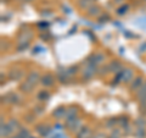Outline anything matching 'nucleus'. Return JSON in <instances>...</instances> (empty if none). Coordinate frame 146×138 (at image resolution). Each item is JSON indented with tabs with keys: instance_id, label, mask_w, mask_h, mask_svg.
Here are the masks:
<instances>
[{
	"instance_id": "f257e3e1",
	"label": "nucleus",
	"mask_w": 146,
	"mask_h": 138,
	"mask_svg": "<svg viewBox=\"0 0 146 138\" xmlns=\"http://www.w3.org/2000/svg\"><path fill=\"white\" fill-rule=\"evenodd\" d=\"M99 73V68L98 66L95 65V64H93L91 61L86 60L85 61V66L82 68V80L88 82L90 80H93V78L96 76Z\"/></svg>"
},
{
	"instance_id": "f03ea898",
	"label": "nucleus",
	"mask_w": 146,
	"mask_h": 138,
	"mask_svg": "<svg viewBox=\"0 0 146 138\" xmlns=\"http://www.w3.org/2000/svg\"><path fill=\"white\" fill-rule=\"evenodd\" d=\"M78 115H79V109L77 107L67 108V113H66V117H65V127H67L68 130H70L71 126L79 119Z\"/></svg>"
},
{
	"instance_id": "7ed1b4c3",
	"label": "nucleus",
	"mask_w": 146,
	"mask_h": 138,
	"mask_svg": "<svg viewBox=\"0 0 146 138\" xmlns=\"http://www.w3.org/2000/svg\"><path fill=\"white\" fill-rule=\"evenodd\" d=\"M121 75H122V82L125 84L130 83L135 78V72L131 67H123V70L121 71Z\"/></svg>"
},
{
	"instance_id": "20e7f679",
	"label": "nucleus",
	"mask_w": 146,
	"mask_h": 138,
	"mask_svg": "<svg viewBox=\"0 0 146 138\" xmlns=\"http://www.w3.org/2000/svg\"><path fill=\"white\" fill-rule=\"evenodd\" d=\"M55 81H56V77L50 72L44 73V75H42V78H40V83H42V86L44 88H50V87H52L55 84Z\"/></svg>"
},
{
	"instance_id": "39448f33",
	"label": "nucleus",
	"mask_w": 146,
	"mask_h": 138,
	"mask_svg": "<svg viewBox=\"0 0 146 138\" xmlns=\"http://www.w3.org/2000/svg\"><path fill=\"white\" fill-rule=\"evenodd\" d=\"M51 130L52 128L49 123H40V125L35 126V131L40 137H48L50 135V132H51Z\"/></svg>"
},
{
	"instance_id": "423d86ee",
	"label": "nucleus",
	"mask_w": 146,
	"mask_h": 138,
	"mask_svg": "<svg viewBox=\"0 0 146 138\" xmlns=\"http://www.w3.org/2000/svg\"><path fill=\"white\" fill-rule=\"evenodd\" d=\"M145 83V78L143 76H135V78L133 81L130 82V86H129V89L131 92H138L140 88H141V86H143Z\"/></svg>"
},
{
	"instance_id": "0eeeda50",
	"label": "nucleus",
	"mask_w": 146,
	"mask_h": 138,
	"mask_svg": "<svg viewBox=\"0 0 146 138\" xmlns=\"http://www.w3.org/2000/svg\"><path fill=\"white\" fill-rule=\"evenodd\" d=\"M9 77H10V80H12V81H21L22 78L25 77V71L20 67H13L10 70V72H9Z\"/></svg>"
},
{
	"instance_id": "6e6552de",
	"label": "nucleus",
	"mask_w": 146,
	"mask_h": 138,
	"mask_svg": "<svg viewBox=\"0 0 146 138\" xmlns=\"http://www.w3.org/2000/svg\"><path fill=\"white\" fill-rule=\"evenodd\" d=\"M66 113H67V108L60 105V107H57L56 109L54 110L51 115H52V117H54L56 121H61V120H65Z\"/></svg>"
},
{
	"instance_id": "1a4fd4ad",
	"label": "nucleus",
	"mask_w": 146,
	"mask_h": 138,
	"mask_svg": "<svg viewBox=\"0 0 146 138\" xmlns=\"http://www.w3.org/2000/svg\"><path fill=\"white\" fill-rule=\"evenodd\" d=\"M1 102L7 103V104H18L21 102V96L16 93H9L6 95H3Z\"/></svg>"
},
{
	"instance_id": "9d476101",
	"label": "nucleus",
	"mask_w": 146,
	"mask_h": 138,
	"mask_svg": "<svg viewBox=\"0 0 146 138\" xmlns=\"http://www.w3.org/2000/svg\"><path fill=\"white\" fill-rule=\"evenodd\" d=\"M40 78H42V75L39 73V71H31L28 75H27V77H26V81H28V82H31L32 84H34V86H36L38 83H40Z\"/></svg>"
},
{
	"instance_id": "9b49d317",
	"label": "nucleus",
	"mask_w": 146,
	"mask_h": 138,
	"mask_svg": "<svg viewBox=\"0 0 146 138\" xmlns=\"http://www.w3.org/2000/svg\"><path fill=\"white\" fill-rule=\"evenodd\" d=\"M107 68H108L110 72H112V73H118L119 71L123 70V65H122V62H121L119 60H112L111 62L107 64Z\"/></svg>"
},
{
	"instance_id": "f8f14e48",
	"label": "nucleus",
	"mask_w": 146,
	"mask_h": 138,
	"mask_svg": "<svg viewBox=\"0 0 146 138\" xmlns=\"http://www.w3.org/2000/svg\"><path fill=\"white\" fill-rule=\"evenodd\" d=\"M13 133L11 127L7 125V122L4 123V119L1 117V127H0V136L1 138H9Z\"/></svg>"
},
{
	"instance_id": "ddd939ff",
	"label": "nucleus",
	"mask_w": 146,
	"mask_h": 138,
	"mask_svg": "<svg viewBox=\"0 0 146 138\" xmlns=\"http://www.w3.org/2000/svg\"><path fill=\"white\" fill-rule=\"evenodd\" d=\"M105 59H106V55H105L104 53H101V52H99V53L93 54V55H91V56L88 59V60L91 61L93 64H95L96 66H99L100 64H102V62L105 61Z\"/></svg>"
},
{
	"instance_id": "4468645a",
	"label": "nucleus",
	"mask_w": 146,
	"mask_h": 138,
	"mask_svg": "<svg viewBox=\"0 0 146 138\" xmlns=\"http://www.w3.org/2000/svg\"><path fill=\"white\" fill-rule=\"evenodd\" d=\"M93 137H94L93 131H91V128L89 126H83L82 130L76 136V138H93Z\"/></svg>"
},
{
	"instance_id": "2eb2a0df",
	"label": "nucleus",
	"mask_w": 146,
	"mask_h": 138,
	"mask_svg": "<svg viewBox=\"0 0 146 138\" xmlns=\"http://www.w3.org/2000/svg\"><path fill=\"white\" fill-rule=\"evenodd\" d=\"M70 78L71 76L67 73V70H58L57 71V80L60 83H63V84H67L68 82H70Z\"/></svg>"
},
{
	"instance_id": "dca6fc26",
	"label": "nucleus",
	"mask_w": 146,
	"mask_h": 138,
	"mask_svg": "<svg viewBox=\"0 0 146 138\" xmlns=\"http://www.w3.org/2000/svg\"><path fill=\"white\" fill-rule=\"evenodd\" d=\"M34 84H32L31 82H28V81H25L23 83H21V86H20V89L23 92V93H26V94H29V93H32L33 92V89H34Z\"/></svg>"
},
{
	"instance_id": "f3484780",
	"label": "nucleus",
	"mask_w": 146,
	"mask_h": 138,
	"mask_svg": "<svg viewBox=\"0 0 146 138\" xmlns=\"http://www.w3.org/2000/svg\"><path fill=\"white\" fill-rule=\"evenodd\" d=\"M88 15L90 17H99L101 15V9L98 5H91L89 9H88Z\"/></svg>"
},
{
	"instance_id": "a211bd4d",
	"label": "nucleus",
	"mask_w": 146,
	"mask_h": 138,
	"mask_svg": "<svg viewBox=\"0 0 146 138\" xmlns=\"http://www.w3.org/2000/svg\"><path fill=\"white\" fill-rule=\"evenodd\" d=\"M118 123H119L118 117H108L107 120L105 121V127L108 128V130H112V128H116Z\"/></svg>"
},
{
	"instance_id": "6ab92c4d",
	"label": "nucleus",
	"mask_w": 146,
	"mask_h": 138,
	"mask_svg": "<svg viewBox=\"0 0 146 138\" xmlns=\"http://www.w3.org/2000/svg\"><path fill=\"white\" fill-rule=\"evenodd\" d=\"M135 95L139 102H143V100L146 99V81H145V83L141 86V88L138 92H135Z\"/></svg>"
},
{
	"instance_id": "aec40b11",
	"label": "nucleus",
	"mask_w": 146,
	"mask_h": 138,
	"mask_svg": "<svg viewBox=\"0 0 146 138\" xmlns=\"http://www.w3.org/2000/svg\"><path fill=\"white\" fill-rule=\"evenodd\" d=\"M49 98H50V92L48 89H42L36 94V99H38L39 102H46Z\"/></svg>"
},
{
	"instance_id": "412c9836",
	"label": "nucleus",
	"mask_w": 146,
	"mask_h": 138,
	"mask_svg": "<svg viewBox=\"0 0 146 138\" xmlns=\"http://www.w3.org/2000/svg\"><path fill=\"white\" fill-rule=\"evenodd\" d=\"M7 125L11 127V130L15 132V131H18L20 128L22 127L21 126V123H20V121L17 120V119H15V117H12V119H10V120L7 121Z\"/></svg>"
},
{
	"instance_id": "4be33fe9",
	"label": "nucleus",
	"mask_w": 146,
	"mask_h": 138,
	"mask_svg": "<svg viewBox=\"0 0 146 138\" xmlns=\"http://www.w3.org/2000/svg\"><path fill=\"white\" fill-rule=\"evenodd\" d=\"M82 127H83V122H82V119L79 117L78 120H77V121L71 126L70 130H71V132H73V133H76V135H77V133H78V132L82 130Z\"/></svg>"
},
{
	"instance_id": "5701e85b",
	"label": "nucleus",
	"mask_w": 146,
	"mask_h": 138,
	"mask_svg": "<svg viewBox=\"0 0 146 138\" xmlns=\"http://www.w3.org/2000/svg\"><path fill=\"white\" fill-rule=\"evenodd\" d=\"M17 135L20 136V138H31L32 133L27 127H21L20 130L17 131Z\"/></svg>"
},
{
	"instance_id": "b1692460",
	"label": "nucleus",
	"mask_w": 146,
	"mask_h": 138,
	"mask_svg": "<svg viewBox=\"0 0 146 138\" xmlns=\"http://www.w3.org/2000/svg\"><path fill=\"white\" fill-rule=\"evenodd\" d=\"M134 136L136 138H146V127H135Z\"/></svg>"
},
{
	"instance_id": "393cba45",
	"label": "nucleus",
	"mask_w": 146,
	"mask_h": 138,
	"mask_svg": "<svg viewBox=\"0 0 146 138\" xmlns=\"http://www.w3.org/2000/svg\"><path fill=\"white\" fill-rule=\"evenodd\" d=\"M123 135V131H122V128H112V131L111 133L107 136V138H121Z\"/></svg>"
},
{
	"instance_id": "a878e982",
	"label": "nucleus",
	"mask_w": 146,
	"mask_h": 138,
	"mask_svg": "<svg viewBox=\"0 0 146 138\" xmlns=\"http://www.w3.org/2000/svg\"><path fill=\"white\" fill-rule=\"evenodd\" d=\"M128 10H129V5L128 4H123L122 6H119L117 9V15L118 16H123V15H125V13L128 12Z\"/></svg>"
},
{
	"instance_id": "bb28decb",
	"label": "nucleus",
	"mask_w": 146,
	"mask_h": 138,
	"mask_svg": "<svg viewBox=\"0 0 146 138\" xmlns=\"http://www.w3.org/2000/svg\"><path fill=\"white\" fill-rule=\"evenodd\" d=\"M134 126L135 127H146V119L144 116L138 117L136 120H134Z\"/></svg>"
},
{
	"instance_id": "cd10ccee",
	"label": "nucleus",
	"mask_w": 146,
	"mask_h": 138,
	"mask_svg": "<svg viewBox=\"0 0 146 138\" xmlns=\"http://www.w3.org/2000/svg\"><path fill=\"white\" fill-rule=\"evenodd\" d=\"M29 44L31 42H25V43H17V48L16 50L18 53H21V52H25V50H27L29 48Z\"/></svg>"
},
{
	"instance_id": "c85d7f7f",
	"label": "nucleus",
	"mask_w": 146,
	"mask_h": 138,
	"mask_svg": "<svg viewBox=\"0 0 146 138\" xmlns=\"http://www.w3.org/2000/svg\"><path fill=\"white\" fill-rule=\"evenodd\" d=\"M94 0H79V6L83 9H89L91 5H93Z\"/></svg>"
},
{
	"instance_id": "c756f323",
	"label": "nucleus",
	"mask_w": 146,
	"mask_h": 138,
	"mask_svg": "<svg viewBox=\"0 0 146 138\" xmlns=\"http://www.w3.org/2000/svg\"><path fill=\"white\" fill-rule=\"evenodd\" d=\"M118 121H119V125L122 126L121 128L125 127V126H128V125H130V122H129V119H128L127 116H122V119H118Z\"/></svg>"
},
{
	"instance_id": "7c9ffc66",
	"label": "nucleus",
	"mask_w": 146,
	"mask_h": 138,
	"mask_svg": "<svg viewBox=\"0 0 146 138\" xmlns=\"http://www.w3.org/2000/svg\"><path fill=\"white\" fill-rule=\"evenodd\" d=\"M108 20H111V17H110L108 13H102V15L99 16V22L100 23H104V22H106Z\"/></svg>"
},
{
	"instance_id": "2f4dec72",
	"label": "nucleus",
	"mask_w": 146,
	"mask_h": 138,
	"mask_svg": "<svg viewBox=\"0 0 146 138\" xmlns=\"http://www.w3.org/2000/svg\"><path fill=\"white\" fill-rule=\"evenodd\" d=\"M67 70V73L70 76H72V75H74V73L78 71V66H71V67H68V68H66Z\"/></svg>"
},
{
	"instance_id": "473e14b6",
	"label": "nucleus",
	"mask_w": 146,
	"mask_h": 138,
	"mask_svg": "<svg viewBox=\"0 0 146 138\" xmlns=\"http://www.w3.org/2000/svg\"><path fill=\"white\" fill-rule=\"evenodd\" d=\"M122 131H123V135H125V136H127V135H130V133H131V127H130V125L123 127Z\"/></svg>"
},
{
	"instance_id": "72a5a7b5",
	"label": "nucleus",
	"mask_w": 146,
	"mask_h": 138,
	"mask_svg": "<svg viewBox=\"0 0 146 138\" xmlns=\"http://www.w3.org/2000/svg\"><path fill=\"white\" fill-rule=\"evenodd\" d=\"M34 120H35V114L34 115H27V116H26V121L28 123L34 122Z\"/></svg>"
},
{
	"instance_id": "f704fd0d",
	"label": "nucleus",
	"mask_w": 146,
	"mask_h": 138,
	"mask_svg": "<svg viewBox=\"0 0 146 138\" xmlns=\"http://www.w3.org/2000/svg\"><path fill=\"white\" fill-rule=\"evenodd\" d=\"M139 53H141V54L146 53V42H144L143 44H140V47H139Z\"/></svg>"
},
{
	"instance_id": "c9c22d12",
	"label": "nucleus",
	"mask_w": 146,
	"mask_h": 138,
	"mask_svg": "<svg viewBox=\"0 0 146 138\" xmlns=\"http://www.w3.org/2000/svg\"><path fill=\"white\" fill-rule=\"evenodd\" d=\"M34 114H36V115H39V114H42L43 111H44V108L43 107H35L34 108Z\"/></svg>"
},
{
	"instance_id": "e433bc0d",
	"label": "nucleus",
	"mask_w": 146,
	"mask_h": 138,
	"mask_svg": "<svg viewBox=\"0 0 146 138\" xmlns=\"http://www.w3.org/2000/svg\"><path fill=\"white\" fill-rule=\"evenodd\" d=\"M62 127H65V125H62V123H60V122H56L55 126H54V128H56V130H61Z\"/></svg>"
},
{
	"instance_id": "4c0bfd02",
	"label": "nucleus",
	"mask_w": 146,
	"mask_h": 138,
	"mask_svg": "<svg viewBox=\"0 0 146 138\" xmlns=\"http://www.w3.org/2000/svg\"><path fill=\"white\" fill-rule=\"evenodd\" d=\"M93 138H107V136L105 135V133H98V135L94 136Z\"/></svg>"
},
{
	"instance_id": "58836bf2",
	"label": "nucleus",
	"mask_w": 146,
	"mask_h": 138,
	"mask_svg": "<svg viewBox=\"0 0 146 138\" xmlns=\"http://www.w3.org/2000/svg\"><path fill=\"white\" fill-rule=\"evenodd\" d=\"M10 138H20V136H18V135H15V136H11Z\"/></svg>"
},
{
	"instance_id": "ea45409f",
	"label": "nucleus",
	"mask_w": 146,
	"mask_h": 138,
	"mask_svg": "<svg viewBox=\"0 0 146 138\" xmlns=\"http://www.w3.org/2000/svg\"><path fill=\"white\" fill-rule=\"evenodd\" d=\"M121 1H123V0H115V3H121Z\"/></svg>"
},
{
	"instance_id": "a19ab883",
	"label": "nucleus",
	"mask_w": 146,
	"mask_h": 138,
	"mask_svg": "<svg viewBox=\"0 0 146 138\" xmlns=\"http://www.w3.org/2000/svg\"><path fill=\"white\" fill-rule=\"evenodd\" d=\"M31 138H38V137H33V136H31Z\"/></svg>"
},
{
	"instance_id": "79ce46f5",
	"label": "nucleus",
	"mask_w": 146,
	"mask_h": 138,
	"mask_svg": "<svg viewBox=\"0 0 146 138\" xmlns=\"http://www.w3.org/2000/svg\"><path fill=\"white\" fill-rule=\"evenodd\" d=\"M25 1H32V0H25Z\"/></svg>"
},
{
	"instance_id": "37998d69",
	"label": "nucleus",
	"mask_w": 146,
	"mask_h": 138,
	"mask_svg": "<svg viewBox=\"0 0 146 138\" xmlns=\"http://www.w3.org/2000/svg\"><path fill=\"white\" fill-rule=\"evenodd\" d=\"M94 1H95V0H94Z\"/></svg>"
},
{
	"instance_id": "c03bdc74",
	"label": "nucleus",
	"mask_w": 146,
	"mask_h": 138,
	"mask_svg": "<svg viewBox=\"0 0 146 138\" xmlns=\"http://www.w3.org/2000/svg\"><path fill=\"white\" fill-rule=\"evenodd\" d=\"M145 1H146V0H145Z\"/></svg>"
}]
</instances>
